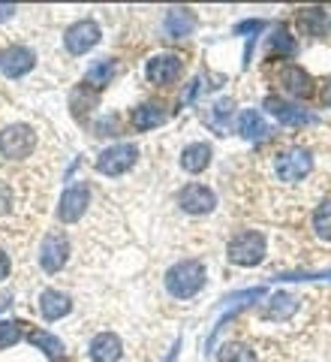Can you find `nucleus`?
Listing matches in <instances>:
<instances>
[{
	"mask_svg": "<svg viewBox=\"0 0 331 362\" xmlns=\"http://www.w3.org/2000/svg\"><path fill=\"white\" fill-rule=\"evenodd\" d=\"M205 278L208 275H205V266L199 259H181L166 272V290L175 299H193L205 287Z\"/></svg>",
	"mask_w": 331,
	"mask_h": 362,
	"instance_id": "f257e3e1",
	"label": "nucleus"
},
{
	"mask_svg": "<svg viewBox=\"0 0 331 362\" xmlns=\"http://www.w3.org/2000/svg\"><path fill=\"white\" fill-rule=\"evenodd\" d=\"M271 169H274V175H277V181H283V185H299V181H304L307 175H311L313 154L307 148H299V145H289V148L274 154Z\"/></svg>",
	"mask_w": 331,
	"mask_h": 362,
	"instance_id": "f03ea898",
	"label": "nucleus"
},
{
	"mask_svg": "<svg viewBox=\"0 0 331 362\" xmlns=\"http://www.w3.org/2000/svg\"><path fill=\"white\" fill-rule=\"evenodd\" d=\"M229 263L235 266H259L262 259H265V235H262L259 230H241L238 235H232L229 242Z\"/></svg>",
	"mask_w": 331,
	"mask_h": 362,
	"instance_id": "7ed1b4c3",
	"label": "nucleus"
},
{
	"mask_svg": "<svg viewBox=\"0 0 331 362\" xmlns=\"http://www.w3.org/2000/svg\"><path fill=\"white\" fill-rule=\"evenodd\" d=\"M37 148V133L28 124H9L0 130V157L6 160H25Z\"/></svg>",
	"mask_w": 331,
	"mask_h": 362,
	"instance_id": "20e7f679",
	"label": "nucleus"
},
{
	"mask_svg": "<svg viewBox=\"0 0 331 362\" xmlns=\"http://www.w3.org/2000/svg\"><path fill=\"white\" fill-rule=\"evenodd\" d=\"M136 160H139V148H136L133 142H118V145H112V148L100 151L97 173L109 175V178H118V175L127 173V169H133Z\"/></svg>",
	"mask_w": 331,
	"mask_h": 362,
	"instance_id": "39448f33",
	"label": "nucleus"
},
{
	"mask_svg": "<svg viewBox=\"0 0 331 362\" xmlns=\"http://www.w3.org/2000/svg\"><path fill=\"white\" fill-rule=\"evenodd\" d=\"M181 73H184V58L175 52H163V54H154L151 61L145 64V78L157 88H166V85H175Z\"/></svg>",
	"mask_w": 331,
	"mask_h": 362,
	"instance_id": "423d86ee",
	"label": "nucleus"
},
{
	"mask_svg": "<svg viewBox=\"0 0 331 362\" xmlns=\"http://www.w3.org/2000/svg\"><path fill=\"white\" fill-rule=\"evenodd\" d=\"M90 209V185L88 181H76L64 190L61 206H58V221L61 223H76L85 218V211Z\"/></svg>",
	"mask_w": 331,
	"mask_h": 362,
	"instance_id": "0eeeda50",
	"label": "nucleus"
},
{
	"mask_svg": "<svg viewBox=\"0 0 331 362\" xmlns=\"http://www.w3.org/2000/svg\"><path fill=\"white\" fill-rule=\"evenodd\" d=\"M66 259H70V239H66V233L61 230L45 233V239L40 245V266L49 275H54V272H61L66 266Z\"/></svg>",
	"mask_w": 331,
	"mask_h": 362,
	"instance_id": "6e6552de",
	"label": "nucleus"
},
{
	"mask_svg": "<svg viewBox=\"0 0 331 362\" xmlns=\"http://www.w3.org/2000/svg\"><path fill=\"white\" fill-rule=\"evenodd\" d=\"M178 206L187 214H211L217 209V197L208 185H199V181H190L178 190Z\"/></svg>",
	"mask_w": 331,
	"mask_h": 362,
	"instance_id": "1a4fd4ad",
	"label": "nucleus"
},
{
	"mask_svg": "<svg viewBox=\"0 0 331 362\" xmlns=\"http://www.w3.org/2000/svg\"><path fill=\"white\" fill-rule=\"evenodd\" d=\"M97 42H100V25H97V21H90V18L76 21V25H70V28H66V33H64V49L70 52L73 58L90 52Z\"/></svg>",
	"mask_w": 331,
	"mask_h": 362,
	"instance_id": "9d476101",
	"label": "nucleus"
},
{
	"mask_svg": "<svg viewBox=\"0 0 331 362\" xmlns=\"http://www.w3.org/2000/svg\"><path fill=\"white\" fill-rule=\"evenodd\" d=\"M33 64H37V54H33L28 45H6L4 52H0V73L6 78H21L33 70Z\"/></svg>",
	"mask_w": 331,
	"mask_h": 362,
	"instance_id": "9b49d317",
	"label": "nucleus"
},
{
	"mask_svg": "<svg viewBox=\"0 0 331 362\" xmlns=\"http://www.w3.org/2000/svg\"><path fill=\"white\" fill-rule=\"evenodd\" d=\"M265 109H268L280 124H287V127H301V124H311V121H313L311 112L292 106L289 100H283V97H277V94L265 97Z\"/></svg>",
	"mask_w": 331,
	"mask_h": 362,
	"instance_id": "f8f14e48",
	"label": "nucleus"
},
{
	"mask_svg": "<svg viewBox=\"0 0 331 362\" xmlns=\"http://www.w3.org/2000/svg\"><path fill=\"white\" fill-rule=\"evenodd\" d=\"M88 356L94 359V362H118L124 356V341H121V335L115 332H100L90 338V344H88Z\"/></svg>",
	"mask_w": 331,
	"mask_h": 362,
	"instance_id": "ddd939ff",
	"label": "nucleus"
},
{
	"mask_svg": "<svg viewBox=\"0 0 331 362\" xmlns=\"http://www.w3.org/2000/svg\"><path fill=\"white\" fill-rule=\"evenodd\" d=\"M280 85L292 97H311L313 94V78L301 70L299 64H283L280 66Z\"/></svg>",
	"mask_w": 331,
	"mask_h": 362,
	"instance_id": "4468645a",
	"label": "nucleus"
},
{
	"mask_svg": "<svg viewBox=\"0 0 331 362\" xmlns=\"http://www.w3.org/2000/svg\"><path fill=\"white\" fill-rule=\"evenodd\" d=\"M299 305H301V299L295 296V293H274V296L268 299V305H265V311H262V320L283 323L287 317H292L295 311H299Z\"/></svg>",
	"mask_w": 331,
	"mask_h": 362,
	"instance_id": "2eb2a0df",
	"label": "nucleus"
},
{
	"mask_svg": "<svg viewBox=\"0 0 331 362\" xmlns=\"http://www.w3.org/2000/svg\"><path fill=\"white\" fill-rule=\"evenodd\" d=\"M70 308H73V299L66 296V293H61V290H42L40 293V314L49 323L64 320V317L70 314Z\"/></svg>",
	"mask_w": 331,
	"mask_h": 362,
	"instance_id": "dca6fc26",
	"label": "nucleus"
},
{
	"mask_svg": "<svg viewBox=\"0 0 331 362\" xmlns=\"http://www.w3.org/2000/svg\"><path fill=\"white\" fill-rule=\"evenodd\" d=\"M169 118V109L163 103H142L133 109V127L136 130H154V127H163Z\"/></svg>",
	"mask_w": 331,
	"mask_h": 362,
	"instance_id": "f3484780",
	"label": "nucleus"
},
{
	"mask_svg": "<svg viewBox=\"0 0 331 362\" xmlns=\"http://www.w3.org/2000/svg\"><path fill=\"white\" fill-rule=\"evenodd\" d=\"M163 28L169 33V40H184V37H190V33H193V28H196V18H193L190 9L175 6V9H169V13H166Z\"/></svg>",
	"mask_w": 331,
	"mask_h": 362,
	"instance_id": "a211bd4d",
	"label": "nucleus"
},
{
	"mask_svg": "<svg viewBox=\"0 0 331 362\" xmlns=\"http://www.w3.org/2000/svg\"><path fill=\"white\" fill-rule=\"evenodd\" d=\"M181 166H184L190 175L205 173V169L211 166V145L208 142H193V145H187L184 154H181Z\"/></svg>",
	"mask_w": 331,
	"mask_h": 362,
	"instance_id": "6ab92c4d",
	"label": "nucleus"
},
{
	"mask_svg": "<svg viewBox=\"0 0 331 362\" xmlns=\"http://www.w3.org/2000/svg\"><path fill=\"white\" fill-rule=\"evenodd\" d=\"M28 338H30V344L37 347L40 354L49 356L52 362L66 359V347H64V341H61V338H54L52 332H45V329H30Z\"/></svg>",
	"mask_w": 331,
	"mask_h": 362,
	"instance_id": "aec40b11",
	"label": "nucleus"
},
{
	"mask_svg": "<svg viewBox=\"0 0 331 362\" xmlns=\"http://www.w3.org/2000/svg\"><path fill=\"white\" fill-rule=\"evenodd\" d=\"M238 133H241L244 139H265L271 133V127L265 124V118H262V112L244 109L241 115H238Z\"/></svg>",
	"mask_w": 331,
	"mask_h": 362,
	"instance_id": "412c9836",
	"label": "nucleus"
},
{
	"mask_svg": "<svg viewBox=\"0 0 331 362\" xmlns=\"http://www.w3.org/2000/svg\"><path fill=\"white\" fill-rule=\"evenodd\" d=\"M118 76V64L112 61V58H102V61H97L94 66L88 70V76H85V85L88 88H106V85H112V78Z\"/></svg>",
	"mask_w": 331,
	"mask_h": 362,
	"instance_id": "4be33fe9",
	"label": "nucleus"
},
{
	"mask_svg": "<svg viewBox=\"0 0 331 362\" xmlns=\"http://www.w3.org/2000/svg\"><path fill=\"white\" fill-rule=\"evenodd\" d=\"M295 52H299V45H295V40H292L283 28H280V30H274V37H268V49H265L268 58H280V61H287V58H292Z\"/></svg>",
	"mask_w": 331,
	"mask_h": 362,
	"instance_id": "5701e85b",
	"label": "nucleus"
},
{
	"mask_svg": "<svg viewBox=\"0 0 331 362\" xmlns=\"http://www.w3.org/2000/svg\"><path fill=\"white\" fill-rule=\"evenodd\" d=\"M232 100L229 97H223V100H217V103H211L208 109H205V124H208V127H214L217 133H223L226 130V118L232 115Z\"/></svg>",
	"mask_w": 331,
	"mask_h": 362,
	"instance_id": "b1692460",
	"label": "nucleus"
},
{
	"mask_svg": "<svg viewBox=\"0 0 331 362\" xmlns=\"http://www.w3.org/2000/svg\"><path fill=\"white\" fill-rule=\"evenodd\" d=\"M217 362H259L256 350L244 344V341H229L220 347V354H217Z\"/></svg>",
	"mask_w": 331,
	"mask_h": 362,
	"instance_id": "393cba45",
	"label": "nucleus"
},
{
	"mask_svg": "<svg viewBox=\"0 0 331 362\" xmlns=\"http://www.w3.org/2000/svg\"><path fill=\"white\" fill-rule=\"evenodd\" d=\"M313 233L316 239L331 242V199H323L313 211Z\"/></svg>",
	"mask_w": 331,
	"mask_h": 362,
	"instance_id": "a878e982",
	"label": "nucleus"
},
{
	"mask_svg": "<svg viewBox=\"0 0 331 362\" xmlns=\"http://www.w3.org/2000/svg\"><path fill=\"white\" fill-rule=\"evenodd\" d=\"M299 21H301V30H311V33H319L323 30V21H325V9H301L299 13Z\"/></svg>",
	"mask_w": 331,
	"mask_h": 362,
	"instance_id": "bb28decb",
	"label": "nucleus"
},
{
	"mask_svg": "<svg viewBox=\"0 0 331 362\" xmlns=\"http://www.w3.org/2000/svg\"><path fill=\"white\" fill-rule=\"evenodd\" d=\"M18 341H21V323L0 320V347H13Z\"/></svg>",
	"mask_w": 331,
	"mask_h": 362,
	"instance_id": "cd10ccee",
	"label": "nucleus"
},
{
	"mask_svg": "<svg viewBox=\"0 0 331 362\" xmlns=\"http://www.w3.org/2000/svg\"><path fill=\"white\" fill-rule=\"evenodd\" d=\"M259 299H265V287H250L241 293H232V296L223 299V305H247V302H259Z\"/></svg>",
	"mask_w": 331,
	"mask_h": 362,
	"instance_id": "c85d7f7f",
	"label": "nucleus"
},
{
	"mask_svg": "<svg viewBox=\"0 0 331 362\" xmlns=\"http://www.w3.org/2000/svg\"><path fill=\"white\" fill-rule=\"evenodd\" d=\"M265 21L262 18H247V21H238L235 25V37H247V33H262Z\"/></svg>",
	"mask_w": 331,
	"mask_h": 362,
	"instance_id": "c756f323",
	"label": "nucleus"
},
{
	"mask_svg": "<svg viewBox=\"0 0 331 362\" xmlns=\"http://www.w3.org/2000/svg\"><path fill=\"white\" fill-rule=\"evenodd\" d=\"M13 211V187L6 181H0V218Z\"/></svg>",
	"mask_w": 331,
	"mask_h": 362,
	"instance_id": "7c9ffc66",
	"label": "nucleus"
},
{
	"mask_svg": "<svg viewBox=\"0 0 331 362\" xmlns=\"http://www.w3.org/2000/svg\"><path fill=\"white\" fill-rule=\"evenodd\" d=\"M199 88H202V78H193V82H190L184 90H181V103H190V100H196Z\"/></svg>",
	"mask_w": 331,
	"mask_h": 362,
	"instance_id": "2f4dec72",
	"label": "nucleus"
},
{
	"mask_svg": "<svg viewBox=\"0 0 331 362\" xmlns=\"http://www.w3.org/2000/svg\"><path fill=\"white\" fill-rule=\"evenodd\" d=\"M9 269H13V263H9V257L0 251V281H6V278H9Z\"/></svg>",
	"mask_w": 331,
	"mask_h": 362,
	"instance_id": "473e14b6",
	"label": "nucleus"
},
{
	"mask_svg": "<svg viewBox=\"0 0 331 362\" xmlns=\"http://www.w3.org/2000/svg\"><path fill=\"white\" fill-rule=\"evenodd\" d=\"M18 13V6H13V4H0V21H6V18H13Z\"/></svg>",
	"mask_w": 331,
	"mask_h": 362,
	"instance_id": "72a5a7b5",
	"label": "nucleus"
},
{
	"mask_svg": "<svg viewBox=\"0 0 331 362\" xmlns=\"http://www.w3.org/2000/svg\"><path fill=\"white\" fill-rule=\"evenodd\" d=\"M323 103L331 109V78H328V82L323 85Z\"/></svg>",
	"mask_w": 331,
	"mask_h": 362,
	"instance_id": "f704fd0d",
	"label": "nucleus"
},
{
	"mask_svg": "<svg viewBox=\"0 0 331 362\" xmlns=\"http://www.w3.org/2000/svg\"><path fill=\"white\" fill-rule=\"evenodd\" d=\"M178 347H181V341L172 344V350H169V359H166V362H175V359H178Z\"/></svg>",
	"mask_w": 331,
	"mask_h": 362,
	"instance_id": "c9c22d12",
	"label": "nucleus"
},
{
	"mask_svg": "<svg viewBox=\"0 0 331 362\" xmlns=\"http://www.w3.org/2000/svg\"><path fill=\"white\" fill-rule=\"evenodd\" d=\"M9 308V299H0V311H6Z\"/></svg>",
	"mask_w": 331,
	"mask_h": 362,
	"instance_id": "e433bc0d",
	"label": "nucleus"
},
{
	"mask_svg": "<svg viewBox=\"0 0 331 362\" xmlns=\"http://www.w3.org/2000/svg\"><path fill=\"white\" fill-rule=\"evenodd\" d=\"M328 28H331V21H328Z\"/></svg>",
	"mask_w": 331,
	"mask_h": 362,
	"instance_id": "4c0bfd02",
	"label": "nucleus"
}]
</instances>
